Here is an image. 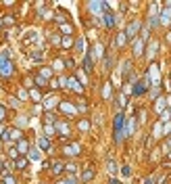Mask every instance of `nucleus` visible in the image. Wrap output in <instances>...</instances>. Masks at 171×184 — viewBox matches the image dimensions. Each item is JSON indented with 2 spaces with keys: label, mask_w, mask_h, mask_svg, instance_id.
I'll use <instances>...</instances> for the list:
<instances>
[{
  "label": "nucleus",
  "mask_w": 171,
  "mask_h": 184,
  "mask_svg": "<svg viewBox=\"0 0 171 184\" xmlns=\"http://www.w3.org/2000/svg\"><path fill=\"white\" fill-rule=\"evenodd\" d=\"M113 128H115V140L121 142V140H123V136H125V117H123V113H117L115 115Z\"/></svg>",
  "instance_id": "1"
},
{
  "label": "nucleus",
  "mask_w": 171,
  "mask_h": 184,
  "mask_svg": "<svg viewBox=\"0 0 171 184\" xmlns=\"http://www.w3.org/2000/svg\"><path fill=\"white\" fill-rule=\"evenodd\" d=\"M142 27V21H140V19H136V21H131L130 25H127V29H125L123 34H125V38H127V40H134V38H136V34H138V29Z\"/></svg>",
  "instance_id": "2"
},
{
  "label": "nucleus",
  "mask_w": 171,
  "mask_h": 184,
  "mask_svg": "<svg viewBox=\"0 0 171 184\" xmlns=\"http://www.w3.org/2000/svg\"><path fill=\"white\" fill-rule=\"evenodd\" d=\"M63 153H65L67 157H75V155L82 153V144H79V142H69V144L63 147Z\"/></svg>",
  "instance_id": "3"
},
{
  "label": "nucleus",
  "mask_w": 171,
  "mask_h": 184,
  "mask_svg": "<svg viewBox=\"0 0 171 184\" xmlns=\"http://www.w3.org/2000/svg\"><path fill=\"white\" fill-rule=\"evenodd\" d=\"M59 109H61L63 113H67V115H75L77 113V107L71 105L69 100H61V103H59Z\"/></svg>",
  "instance_id": "4"
},
{
  "label": "nucleus",
  "mask_w": 171,
  "mask_h": 184,
  "mask_svg": "<svg viewBox=\"0 0 171 184\" xmlns=\"http://www.w3.org/2000/svg\"><path fill=\"white\" fill-rule=\"evenodd\" d=\"M67 88H71V90L77 92V94H82V92H83V86L79 84V80H77V78H69L67 80Z\"/></svg>",
  "instance_id": "5"
},
{
  "label": "nucleus",
  "mask_w": 171,
  "mask_h": 184,
  "mask_svg": "<svg viewBox=\"0 0 171 184\" xmlns=\"http://www.w3.org/2000/svg\"><path fill=\"white\" fill-rule=\"evenodd\" d=\"M38 149H40V153H48V151H50V138L40 136V138H38Z\"/></svg>",
  "instance_id": "6"
},
{
  "label": "nucleus",
  "mask_w": 171,
  "mask_h": 184,
  "mask_svg": "<svg viewBox=\"0 0 171 184\" xmlns=\"http://www.w3.org/2000/svg\"><path fill=\"white\" fill-rule=\"evenodd\" d=\"M13 165H15V170H25V167L29 165V159L25 155H21V157H17V159L13 161Z\"/></svg>",
  "instance_id": "7"
},
{
  "label": "nucleus",
  "mask_w": 171,
  "mask_h": 184,
  "mask_svg": "<svg viewBox=\"0 0 171 184\" xmlns=\"http://www.w3.org/2000/svg\"><path fill=\"white\" fill-rule=\"evenodd\" d=\"M102 19H104V27H113V25H115L117 23V19H115V15L111 13V11H104V15H102Z\"/></svg>",
  "instance_id": "8"
},
{
  "label": "nucleus",
  "mask_w": 171,
  "mask_h": 184,
  "mask_svg": "<svg viewBox=\"0 0 171 184\" xmlns=\"http://www.w3.org/2000/svg\"><path fill=\"white\" fill-rule=\"evenodd\" d=\"M50 172L56 174V176L63 174V172H65V163H63V161H50Z\"/></svg>",
  "instance_id": "9"
},
{
  "label": "nucleus",
  "mask_w": 171,
  "mask_h": 184,
  "mask_svg": "<svg viewBox=\"0 0 171 184\" xmlns=\"http://www.w3.org/2000/svg\"><path fill=\"white\" fill-rule=\"evenodd\" d=\"M104 55V46L100 42L98 44H94V48H92V55H90V57H92V61H94V59H100Z\"/></svg>",
  "instance_id": "10"
},
{
  "label": "nucleus",
  "mask_w": 171,
  "mask_h": 184,
  "mask_svg": "<svg viewBox=\"0 0 171 184\" xmlns=\"http://www.w3.org/2000/svg\"><path fill=\"white\" fill-rule=\"evenodd\" d=\"M144 44L146 42H144L142 38H138L136 42H134V57H140V55L144 52Z\"/></svg>",
  "instance_id": "11"
},
{
  "label": "nucleus",
  "mask_w": 171,
  "mask_h": 184,
  "mask_svg": "<svg viewBox=\"0 0 171 184\" xmlns=\"http://www.w3.org/2000/svg\"><path fill=\"white\" fill-rule=\"evenodd\" d=\"M92 178H94V167H92V165H88V167L82 172V182L86 184V182H90Z\"/></svg>",
  "instance_id": "12"
},
{
  "label": "nucleus",
  "mask_w": 171,
  "mask_h": 184,
  "mask_svg": "<svg viewBox=\"0 0 171 184\" xmlns=\"http://www.w3.org/2000/svg\"><path fill=\"white\" fill-rule=\"evenodd\" d=\"M17 151H19V155H27V151H29V142L25 140V138H21V140L17 142Z\"/></svg>",
  "instance_id": "13"
},
{
  "label": "nucleus",
  "mask_w": 171,
  "mask_h": 184,
  "mask_svg": "<svg viewBox=\"0 0 171 184\" xmlns=\"http://www.w3.org/2000/svg\"><path fill=\"white\" fill-rule=\"evenodd\" d=\"M55 130L59 132V134H63V138H67V136H69V126H67V123H63V121H56Z\"/></svg>",
  "instance_id": "14"
},
{
  "label": "nucleus",
  "mask_w": 171,
  "mask_h": 184,
  "mask_svg": "<svg viewBox=\"0 0 171 184\" xmlns=\"http://www.w3.org/2000/svg\"><path fill=\"white\" fill-rule=\"evenodd\" d=\"M75 44V38L73 36H61V46L63 48H71Z\"/></svg>",
  "instance_id": "15"
},
{
  "label": "nucleus",
  "mask_w": 171,
  "mask_h": 184,
  "mask_svg": "<svg viewBox=\"0 0 171 184\" xmlns=\"http://www.w3.org/2000/svg\"><path fill=\"white\" fill-rule=\"evenodd\" d=\"M92 69H94V61H92V57H90V55H83V71L92 73Z\"/></svg>",
  "instance_id": "16"
},
{
  "label": "nucleus",
  "mask_w": 171,
  "mask_h": 184,
  "mask_svg": "<svg viewBox=\"0 0 171 184\" xmlns=\"http://www.w3.org/2000/svg\"><path fill=\"white\" fill-rule=\"evenodd\" d=\"M159 19H161V23H163V25H169V23H171V11H169V8H163Z\"/></svg>",
  "instance_id": "17"
},
{
  "label": "nucleus",
  "mask_w": 171,
  "mask_h": 184,
  "mask_svg": "<svg viewBox=\"0 0 171 184\" xmlns=\"http://www.w3.org/2000/svg\"><path fill=\"white\" fill-rule=\"evenodd\" d=\"M17 99H19V103H25V100H29V92L23 88V86H19V90H17Z\"/></svg>",
  "instance_id": "18"
},
{
  "label": "nucleus",
  "mask_w": 171,
  "mask_h": 184,
  "mask_svg": "<svg viewBox=\"0 0 171 184\" xmlns=\"http://www.w3.org/2000/svg\"><path fill=\"white\" fill-rule=\"evenodd\" d=\"M25 157H27V159H31V161H38V159H40V149H38V147H34V149H29L27 151V155H25Z\"/></svg>",
  "instance_id": "19"
},
{
  "label": "nucleus",
  "mask_w": 171,
  "mask_h": 184,
  "mask_svg": "<svg viewBox=\"0 0 171 184\" xmlns=\"http://www.w3.org/2000/svg\"><path fill=\"white\" fill-rule=\"evenodd\" d=\"M52 73H55V71L50 69V67H42L38 75H40V78H44V80H46V82H48V80H52Z\"/></svg>",
  "instance_id": "20"
},
{
  "label": "nucleus",
  "mask_w": 171,
  "mask_h": 184,
  "mask_svg": "<svg viewBox=\"0 0 171 184\" xmlns=\"http://www.w3.org/2000/svg\"><path fill=\"white\" fill-rule=\"evenodd\" d=\"M52 71H56V73H61L63 69H65V61L63 59H55V63H52V67H50Z\"/></svg>",
  "instance_id": "21"
},
{
  "label": "nucleus",
  "mask_w": 171,
  "mask_h": 184,
  "mask_svg": "<svg viewBox=\"0 0 171 184\" xmlns=\"http://www.w3.org/2000/svg\"><path fill=\"white\" fill-rule=\"evenodd\" d=\"M59 103H61V100L56 99V96H50V99H46V103H44V109H55V107H59Z\"/></svg>",
  "instance_id": "22"
},
{
  "label": "nucleus",
  "mask_w": 171,
  "mask_h": 184,
  "mask_svg": "<svg viewBox=\"0 0 171 184\" xmlns=\"http://www.w3.org/2000/svg\"><path fill=\"white\" fill-rule=\"evenodd\" d=\"M165 107H167V100L165 99H157L154 100V111H157V113H163Z\"/></svg>",
  "instance_id": "23"
},
{
  "label": "nucleus",
  "mask_w": 171,
  "mask_h": 184,
  "mask_svg": "<svg viewBox=\"0 0 171 184\" xmlns=\"http://www.w3.org/2000/svg\"><path fill=\"white\" fill-rule=\"evenodd\" d=\"M29 59H31L34 63H40V61H44V50H34V52L29 55Z\"/></svg>",
  "instance_id": "24"
},
{
  "label": "nucleus",
  "mask_w": 171,
  "mask_h": 184,
  "mask_svg": "<svg viewBox=\"0 0 171 184\" xmlns=\"http://www.w3.org/2000/svg\"><path fill=\"white\" fill-rule=\"evenodd\" d=\"M59 29H61L63 36H71V34H73V25H69V23H61Z\"/></svg>",
  "instance_id": "25"
},
{
  "label": "nucleus",
  "mask_w": 171,
  "mask_h": 184,
  "mask_svg": "<svg viewBox=\"0 0 171 184\" xmlns=\"http://www.w3.org/2000/svg\"><path fill=\"white\" fill-rule=\"evenodd\" d=\"M15 19H17V17H15L13 13H8V15H4L0 21H2V25H15Z\"/></svg>",
  "instance_id": "26"
},
{
  "label": "nucleus",
  "mask_w": 171,
  "mask_h": 184,
  "mask_svg": "<svg viewBox=\"0 0 171 184\" xmlns=\"http://www.w3.org/2000/svg\"><path fill=\"white\" fill-rule=\"evenodd\" d=\"M111 94H113V84L111 82H107L102 88V99H111Z\"/></svg>",
  "instance_id": "27"
},
{
  "label": "nucleus",
  "mask_w": 171,
  "mask_h": 184,
  "mask_svg": "<svg viewBox=\"0 0 171 184\" xmlns=\"http://www.w3.org/2000/svg\"><path fill=\"white\" fill-rule=\"evenodd\" d=\"M157 50H159V42H157V40H152L150 46H148V59L154 57V55H157Z\"/></svg>",
  "instance_id": "28"
},
{
  "label": "nucleus",
  "mask_w": 171,
  "mask_h": 184,
  "mask_svg": "<svg viewBox=\"0 0 171 184\" xmlns=\"http://www.w3.org/2000/svg\"><path fill=\"white\" fill-rule=\"evenodd\" d=\"M7 117H8V107L4 103H0V123L7 119Z\"/></svg>",
  "instance_id": "29"
},
{
  "label": "nucleus",
  "mask_w": 171,
  "mask_h": 184,
  "mask_svg": "<svg viewBox=\"0 0 171 184\" xmlns=\"http://www.w3.org/2000/svg\"><path fill=\"white\" fill-rule=\"evenodd\" d=\"M29 92V99L31 100H42V92L38 90V88H31V90H27Z\"/></svg>",
  "instance_id": "30"
},
{
  "label": "nucleus",
  "mask_w": 171,
  "mask_h": 184,
  "mask_svg": "<svg viewBox=\"0 0 171 184\" xmlns=\"http://www.w3.org/2000/svg\"><path fill=\"white\" fill-rule=\"evenodd\" d=\"M125 42H127V38H125V34H123V31H121V34H117V40H115L117 48H121V46H125Z\"/></svg>",
  "instance_id": "31"
},
{
  "label": "nucleus",
  "mask_w": 171,
  "mask_h": 184,
  "mask_svg": "<svg viewBox=\"0 0 171 184\" xmlns=\"http://www.w3.org/2000/svg\"><path fill=\"white\" fill-rule=\"evenodd\" d=\"M21 138H23V132L17 130V128H13V130H11V140H17V142H19Z\"/></svg>",
  "instance_id": "32"
},
{
  "label": "nucleus",
  "mask_w": 171,
  "mask_h": 184,
  "mask_svg": "<svg viewBox=\"0 0 171 184\" xmlns=\"http://www.w3.org/2000/svg\"><path fill=\"white\" fill-rule=\"evenodd\" d=\"M134 128H136V121H134V117H130V119H127V126H125V136L131 134V132H134Z\"/></svg>",
  "instance_id": "33"
},
{
  "label": "nucleus",
  "mask_w": 171,
  "mask_h": 184,
  "mask_svg": "<svg viewBox=\"0 0 171 184\" xmlns=\"http://www.w3.org/2000/svg\"><path fill=\"white\" fill-rule=\"evenodd\" d=\"M107 172H109V174H115V172H117V163L113 161V159L107 161Z\"/></svg>",
  "instance_id": "34"
},
{
  "label": "nucleus",
  "mask_w": 171,
  "mask_h": 184,
  "mask_svg": "<svg viewBox=\"0 0 171 184\" xmlns=\"http://www.w3.org/2000/svg\"><path fill=\"white\" fill-rule=\"evenodd\" d=\"M77 128H79L82 132H88V130H90V121L88 119H82L79 123H77Z\"/></svg>",
  "instance_id": "35"
},
{
  "label": "nucleus",
  "mask_w": 171,
  "mask_h": 184,
  "mask_svg": "<svg viewBox=\"0 0 171 184\" xmlns=\"http://www.w3.org/2000/svg\"><path fill=\"white\" fill-rule=\"evenodd\" d=\"M65 170H67L69 174H71V176H73V174H77V172H79V170H77V165H75V163H67V165H65Z\"/></svg>",
  "instance_id": "36"
},
{
  "label": "nucleus",
  "mask_w": 171,
  "mask_h": 184,
  "mask_svg": "<svg viewBox=\"0 0 171 184\" xmlns=\"http://www.w3.org/2000/svg\"><path fill=\"white\" fill-rule=\"evenodd\" d=\"M44 132H46V138H50V136H55L56 130H55V126H48L46 123V126H44Z\"/></svg>",
  "instance_id": "37"
},
{
  "label": "nucleus",
  "mask_w": 171,
  "mask_h": 184,
  "mask_svg": "<svg viewBox=\"0 0 171 184\" xmlns=\"http://www.w3.org/2000/svg\"><path fill=\"white\" fill-rule=\"evenodd\" d=\"M8 157H11L13 161L17 159V157H21V155H19V151H17V147H11V149H8Z\"/></svg>",
  "instance_id": "38"
},
{
  "label": "nucleus",
  "mask_w": 171,
  "mask_h": 184,
  "mask_svg": "<svg viewBox=\"0 0 171 184\" xmlns=\"http://www.w3.org/2000/svg\"><path fill=\"white\" fill-rule=\"evenodd\" d=\"M121 176H123V178H130L131 176V167H130V165H121Z\"/></svg>",
  "instance_id": "39"
},
{
  "label": "nucleus",
  "mask_w": 171,
  "mask_h": 184,
  "mask_svg": "<svg viewBox=\"0 0 171 184\" xmlns=\"http://www.w3.org/2000/svg\"><path fill=\"white\" fill-rule=\"evenodd\" d=\"M73 46H75V50H77V52H83V38H77Z\"/></svg>",
  "instance_id": "40"
},
{
  "label": "nucleus",
  "mask_w": 171,
  "mask_h": 184,
  "mask_svg": "<svg viewBox=\"0 0 171 184\" xmlns=\"http://www.w3.org/2000/svg\"><path fill=\"white\" fill-rule=\"evenodd\" d=\"M23 126H27V117H19L17 119V130H21Z\"/></svg>",
  "instance_id": "41"
},
{
  "label": "nucleus",
  "mask_w": 171,
  "mask_h": 184,
  "mask_svg": "<svg viewBox=\"0 0 171 184\" xmlns=\"http://www.w3.org/2000/svg\"><path fill=\"white\" fill-rule=\"evenodd\" d=\"M77 182H79V180H77L75 176H69L67 180H63V184H77Z\"/></svg>",
  "instance_id": "42"
},
{
  "label": "nucleus",
  "mask_w": 171,
  "mask_h": 184,
  "mask_svg": "<svg viewBox=\"0 0 171 184\" xmlns=\"http://www.w3.org/2000/svg\"><path fill=\"white\" fill-rule=\"evenodd\" d=\"M55 115H52V113H46V123H48V126H52V123H55Z\"/></svg>",
  "instance_id": "43"
},
{
  "label": "nucleus",
  "mask_w": 171,
  "mask_h": 184,
  "mask_svg": "<svg viewBox=\"0 0 171 184\" xmlns=\"http://www.w3.org/2000/svg\"><path fill=\"white\" fill-rule=\"evenodd\" d=\"M8 103H11V107H19V105H21L17 96H11V99H8Z\"/></svg>",
  "instance_id": "44"
},
{
  "label": "nucleus",
  "mask_w": 171,
  "mask_h": 184,
  "mask_svg": "<svg viewBox=\"0 0 171 184\" xmlns=\"http://www.w3.org/2000/svg\"><path fill=\"white\" fill-rule=\"evenodd\" d=\"M50 88H52V90H56V88H61V86H59V80H50Z\"/></svg>",
  "instance_id": "45"
},
{
  "label": "nucleus",
  "mask_w": 171,
  "mask_h": 184,
  "mask_svg": "<svg viewBox=\"0 0 171 184\" xmlns=\"http://www.w3.org/2000/svg\"><path fill=\"white\" fill-rule=\"evenodd\" d=\"M127 105V99H125L123 94H119V107H125Z\"/></svg>",
  "instance_id": "46"
},
{
  "label": "nucleus",
  "mask_w": 171,
  "mask_h": 184,
  "mask_svg": "<svg viewBox=\"0 0 171 184\" xmlns=\"http://www.w3.org/2000/svg\"><path fill=\"white\" fill-rule=\"evenodd\" d=\"M73 65H75L73 59H65V67H73Z\"/></svg>",
  "instance_id": "47"
},
{
  "label": "nucleus",
  "mask_w": 171,
  "mask_h": 184,
  "mask_svg": "<svg viewBox=\"0 0 171 184\" xmlns=\"http://www.w3.org/2000/svg\"><path fill=\"white\" fill-rule=\"evenodd\" d=\"M4 7H15V0H2Z\"/></svg>",
  "instance_id": "48"
},
{
  "label": "nucleus",
  "mask_w": 171,
  "mask_h": 184,
  "mask_svg": "<svg viewBox=\"0 0 171 184\" xmlns=\"http://www.w3.org/2000/svg\"><path fill=\"white\" fill-rule=\"evenodd\" d=\"M144 184H152V178H146V180H144Z\"/></svg>",
  "instance_id": "49"
},
{
  "label": "nucleus",
  "mask_w": 171,
  "mask_h": 184,
  "mask_svg": "<svg viewBox=\"0 0 171 184\" xmlns=\"http://www.w3.org/2000/svg\"><path fill=\"white\" fill-rule=\"evenodd\" d=\"M167 40H169V42H171V31H169V34H167Z\"/></svg>",
  "instance_id": "50"
},
{
  "label": "nucleus",
  "mask_w": 171,
  "mask_h": 184,
  "mask_svg": "<svg viewBox=\"0 0 171 184\" xmlns=\"http://www.w3.org/2000/svg\"><path fill=\"white\" fill-rule=\"evenodd\" d=\"M0 151H2V142H0Z\"/></svg>",
  "instance_id": "51"
},
{
  "label": "nucleus",
  "mask_w": 171,
  "mask_h": 184,
  "mask_svg": "<svg viewBox=\"0 0 171 184\" xmlns=\"http://www.w3.org/2000/svg\"><path fill=\"white\" fill-rule=\"evenodd\" d=\"M169 115H171V107H169Z\"/></svg>",
  "instance_id": "52"
},
{
  "label": "nucleus",
  "mask_w": 171,
  "mask_h": 184,
  "mask_svg": "<svg viewBox=\"0 0 171 184\" xmlns=\"http://www.w3.org/2000/svg\"><path fill=\"white\" fill-rule=\"evenodd\" d=\"M0 27H2V21H0Z\"/></svg>",
  "instance_id": "53"
},
{
  "label": "nucleus",
  "mask_w": 171,
  "mask_h": 184,
  "mask_svg": "<svg viewBox=\"0 0 171 184\" xmlns=\"http://www.w3.org/2000/svg\"><path fill=\"white\" fill-rule=\"evenodd\" d=\"M59 184H63V182H59Z\"/></svg>",
  "instance_id": "54"
}]
</instances>
